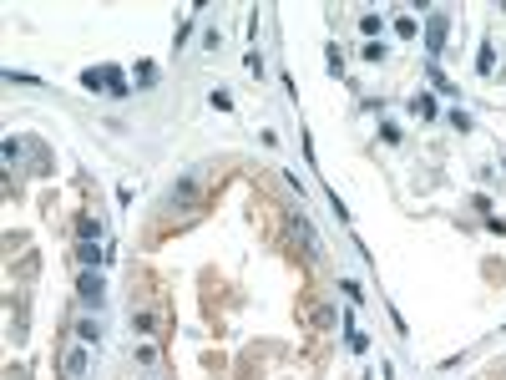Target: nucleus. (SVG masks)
Segmentation results:
<instances>
[{
	"mask_svg": "<svg viewBox=\"0 0 506 380\" xmlns=\"http://www.w3.org/2000/svg\"><path fill=\"white\" fill-rule=\"evenodd\" d=\"M76 264H81V269H101V264H107V248H101V244H76Z\"/></svg>",
	"mask_w": 506,
	"mask_h": 380,
	"instance_id": "obj_4",
	"label": "nucleus"
},
{
	"mask_svg": "<svg viewBox=\"0 0 506 380\" xmlns=\"http://www.w3.org/2000/svg\"><path fill=\"white\" fill-rule=\"evenodd\" d=\"M81 86H86V91H101V86H107V71H101V67H86V71H81Z\"/></svg>",
	"mask_w": 506,
	"mask_h": 380,
	"instance_id": "obj_13",
	"label": "nucleus"
},
{
	"mask_svg": "<svg viewBox=\"0 0 506 380\" xmlns=\"http://www.w3.org/2000/svg\"><path fill=\"white\" fill-rule=\"evenodd\" d=\"M76 299H81V309H101V305H107V279H101V269H81V274H76Z\"/></svg>",
	"mask_w": 506,
	"mask_h": 380,
	"instance_id": "obj_1",
	"label": "nucleus"
},
{
	"mask_svg": "<svg viewBox=\"0 0 506 380\" xmlns=\"http://www.w3.org/2000/svg\"><path fill=\"white\" fill-rule=\"evenodd\" d=\"M173 203H198V182H192V178H177V182H173Z\"/></svg>",
	"mask_w": 506,
	"mask_h": 380,
	"instance_id": "obj_8",
	"label": "nucleus"
},
{
	"mask_svg": "<svg viewBox=\"0 0 506 380\" xmlns=\"http://www.w3.org/2000/svg\"><path fill=\"white\" fill-rule=\"evenodd\" d=\"M380 137H385V142H390V147H395V142H405V132H400V127H395V122H385V127H380Z\"/></svg>",
	"mask_w": 506,
	"mask_h": 380,
	"instance_id": "obj_19",
	"label": "nucleus"
},
{
	"mask_svg": "<svg viewBox=\"0 0 506 380\" xmlns=\"http://www.w3.org/2000/svg\"><path fill=\"white\" fill-rule=\"evenodd\" d=\"M451 127H456V132H471V112H451Z\"/></svg>",
	"mask_w": 506,
	"mask_h": 380,
	"instance_id": "obj_20",
	"label": "nucleus"
},
{
	"mask_svg": "<svg viewBox=\"0 0 506 380\" xmlns=\"http://www.w3.org/2000/svg\"><path fill=\"white\" fill-rule=\"evenodd\" d=\"M101 71H107V91H112L116 102H122V97H127V82H122V71H116V67H101Z\"/></svg>",
	"mask_w": 506,
	"mask_h": 380,
	"instance_id": "obj_14",
	"label": "nucleus"
},
{
	"mask_svg": "<svg viewBox=\"0 0 506 380\" xmlns=\"http://www.w3.org/2000/svg\"><path fill=\"white\" fill-rule=\"evenodd\" d=\"M410 112L431 122V117H435V97H431V91H420V97H410Z\"/></svg>",
	"mask_w": 506,
	"mask_h": 380,
	"instance_id": "obj_9",
	"label": "nucleus"
},
{
	"mask_svg": "<svg viewBox=\"0 0 506 380\" xmlns=\"http://www.w3.org/2000/svg\"><path fill=\"white\" fill-rule=\"evenodd\" d=\"M425 76H431V82H435L440 91H446V97H456V86H451V82H446V71H440V67H435V61H431V67H425Z\"/></svg>",
	"mask_w": 506,
	"mask_h": 380,
	"instance_id": "obj_16",
	"label": "nucleus"
},
{
	"mask_svg": "<svg viewBox=\"0 0 506 380\" xmlns=\"http://www.w3.org/2000/svg\"><path fill=\"white\" fill-rule=\"evenodd\" d=\"M334 324H340V309H334V305H314V309H309V330H334Z\"/></svg>",
	"mask_w": 506,
	"mask_h": 380,
	"instance_id": "obj_5",
	"label": "nucleus"
},
{
	"mask_svg": "<svg viewBox=\"0 0 506 380\" xmlns=\"http://www.w3.org/2000/svg\"><path fill=\"white\" fill-rule=\"evenodd\" d=\"M76 340H81V345H101V324L97 320H81V324H76Z\"/></svg>",
	"mask_w": 506,
	"mask_h": 380,
	"instance_id": "obj_10",
	"label": "nucleus"
},
{
	"mask_svg": "<svg viewBox=\"0 0 506 380\" xmlns=\"http://www.w3.org/2000/svg\"><path fill=\"white\" fill-rule=\"evenodd\" d=\"M137 82H142V86H152V82H157V67H147V61H142V67H137Z\"/></svg>",
	"mask_w": 506,
	"mask_h": 380,
	"instance_id": "obj_21",
	"label": "nucleus"
},
{
	"mask_svg": "<svg viewBox=\"0 0 506 380\" xmlns=\"http://www.w3.org/2000/svg\"><path fill=\"white\" fill-rule=\"evenodd\" d=\"M415 31H420V25H415L410 16H400V21H395V36H405V41H410V36H415Z\"/></svg>",
	"mask_w": 506,
	"mask_h": 380,
	"instance_id": "obj_18",
	"label": "nucleus"
},
{
	"mask_svg": "<svg viewBox=\"0 0 506 380\" xmlns=\"http://www.w3.org/2000/svg\"><path fill=\"white\" fill-rule=\"evenodd\" d=\"M289 228H294V239H299L314 259L324 254V248H319V233H314V224H309V213H289Z\"/></svg>",
	"mask_w": 506,
	"mask_h": 380,
	"instance_id": "obj_3",
	"label": "nucleus"
},
{
	"mask_svg": "<svg viewBox=\"0 0 506 380\" xmlns=\"http://www.w3.org/2000/svg\"><path fill=\"white\" fill-rule=\"evenodd\" d=\"M132 330H137V335H152V330H157V314H152V309H137V314H132Z\"/></svg>",
	"mask_w": 506,
	"mask_h": 380,
	"instance_id": "obj_12",
	"label": "nucleus"
},
{
	"mask_svg": "<svg viewBox=\"0 0 506 380\" xmlns=\"http://www.w3.org/2000/svg\"><path fill=\"white\" fill-rule=\"evenodd\" d=\"M61 370H66L71 380H86V350L76 345V350H66V360H61Z\"/></svg>",
	"mask_w": 506,
	"mask_h": 380,
	"instance_id": "obj_6",
	"label": "nucleus"
},
{
	"mask_svg": "<svg viewBox=\"0 0 506 380\" xmlns=\"http://www.w3.org/2000/svg\"><path fill=\"white\" fill-rule=\"evenodd\" d=\"M359 31H365V36H380V31H385V21L375 16V10H365V16H359Z\"/></svg>",
	"mask_w": 506,
	"mask_h": 380,
	"instance_id": "obj_15",
	"label": "nucleus"
},
{
	"mask_svg": "<svg viewBox=\"0 0 506 380\" xmlns=\"http://www.w3.org/2000/svg\"><path fill=\"white\" fill-rule=\"evenodd\" d=\"M207 102H213V107H218V112H233V97H228V91H223V86H218V91H213V97H207Z\"/></svg>",
	"mask_w": 506,
	"mask_h": 380,
	"instance_id": "obj_17",
	"label": "nucleus"
},
{
	"mask_svg": "<svg viewBox=\"0 0 506 380\" xmlns=\"http://www.w3.org/2000/svg\"><path fill=\"white\" fill-rule=\"evenodd\" d=\"M476 71H481V76H491V71H496V46H491V41H481V56H476Z\"/></svg>",
	"mask_w": 506,
	"mask_h": 380,
	"instance_id": "obj_11",
	"label": "nucleus"
},
{
	"mask_svg": "<svg viewBox=\"0 0 506 380\" xmlns=\"http://www.w3.org/2000/svg\"><path fill=\"white\" fill-rule=\"evenodd\" d=\"M446 36H451V16H446V10H431V16H425V51H431V56H440Z\"/></svg>",
	"mask_w": 506,
	"mask_h": 380,
	"instance_id": "obj_2",
	"label": "nucleus"
},
{
	"mask_svg": "<svg viewBox=\"0 0 506 380\" xmlns=\"http://www.w3.org/2000/svg\"><path fill=\"white\" fill-rule=\"evenodd\" d=\"M76 239H81V244H101V218H76Z\"/></svg>",
	"mask_w": 506,
	"mask_h": 380,
	"instance_id": "obj_7",
	"label": "nucleus"
}]
</instances>
